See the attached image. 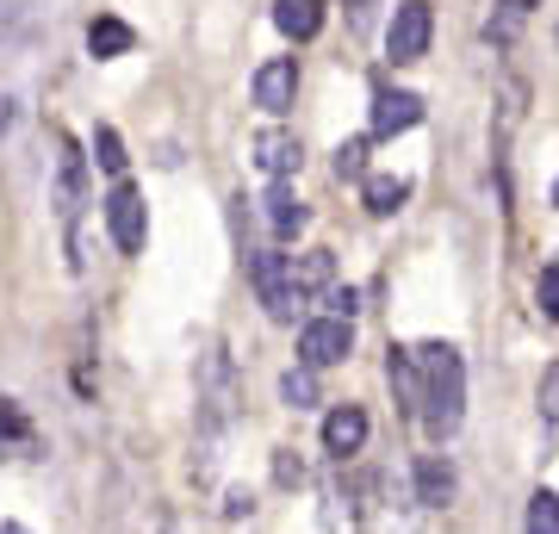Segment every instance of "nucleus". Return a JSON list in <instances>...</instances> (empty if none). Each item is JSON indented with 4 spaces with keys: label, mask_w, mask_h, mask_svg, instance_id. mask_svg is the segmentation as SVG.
Instances as JSON below:
<instances>
[{
    "label": "nucleus",
    "mask_w": 559,
    "mask_h": 534,
    "mask_svg": "<svg viewBox=\"0 0 559 534\" xmlns=\"http://www.w3.org/2000/svg\"><path fill=\"white\" fill-rule=\"evenodd\" d=\"M230 416H237V373H230V355L212 342L200 355V429H205V441L224 436Z\"/></svg>",
    "instance_id": "3"
},
{
    "label": "nucleus",
    "mask_w": 559,
    "mask_h": 534,
    "mask_svg": "<svg viewBox=\"0 0 559 534\" xmlns=\"http://www.w3.org/2000/svg\"><path fill=\"white\" fill-rule=\"evenodd\" d=\"M274 485L280 491H299L305 485V460L293 454V448H274Z\"/></svg>",
    "instance_id": "26"
},
{
    "label": "nucleus",
    "mask_w": 559,
    "mask_h": 534,
    "mask_svg": "<svg viewBox=\"0 0 559 534\" xmlns=\"http://www.w3.org/2000/svg\"><path fill=\"white\" fill-rule=\"evenodd\" d=\"M293 286H299V298L330 293V286H336V256H330V249H311V256H299V261H293Z\"/></svg>",
    "instance_id": "18"
},
{
    "label": "nucleus",
    "mask_w": 559,
    "mask_h": 534,
    "mask_svg": "<svg viewBox=\"0 0 559 534\" xmlns=\"http://www.w3.org/2000/svg\"><path fill=\"white\" fill-rule=\"evenodd\" d=\"M540 429H547V448H559V360L540 373Z\"/></svg>",
    "instance_id": "20"
},
{
    "label": "nucleus",
    "mask_w": 559,
    "mask_h": 534,
    "mask_svg": "<svg viewBox=\"0 0 559 534\" xmlns=\"http://www.w3.org/2000/svg\"><path fill=\"white\" fill-rule=\"evenodd\" d=\"M0 131H7V99H0Z\"/></svg>",
    "instance_id": "32"
},
{
    "label": "nucleus",
    "mask_w": 559,
    "mask_h": 534,
    "mask_svg": "<svg viewBox=\"0 0 559 534\" xmlns=\"http://www.w3.org/2000/svg\"><path fill=\"white\" fill-rule=\"evenodd\" d=\"M448 497H454V466H448L441 454H423L417 460V503L423 510H441Z\"/></svg>",
    "instance_id": "15"
},
{
    "label": "nucleus",
    "mask_w": 559,
    "mask_h": 534,
    "mask_svg": "<svg viewBox=\"0 0 559 534\" xmlns=\"http://www.w3.org/2000/svg\"><path fill=\"white\" fill-rule=\"evenodd\" d=\"M249 510H255V497H249V491H230V497H224V515H230V522H242Z\"/></svg>",
    "instance_id": "29"
},
{
    "label": "nucleus",
    "mask_w": 559,
    "mask_h": 534,
    "mask_svg": "<svg viewBox=\"0 0 559 534\" xmlns=\"http://www.w3.org/2000/svg\"><path fill=\"white\" fill-rule=\"evenodd\" d=\"M131 44H138V32H131V25H124V20H112V13H100V20L87 25V50H94V57H100V62L124 57Z\"/></svg>",
    "instance_id": "17"
},
{
    "label": "nucleus",
    "mask_w": 559,
    "mask_h": 534,
    "mask_svg": "<svg viewBox=\"0 0 559 534\" xmlns=\"http://www.w3.org/2000/svg\"><path fill=\"white\" fill-rule=\"evenodd\" d=\"M261 218H267V230H274V242H293L311 224V212H305V199L286 187V180H274L267 193H261Z\"/></svg>",
    "instance_id": "11"
},
{
    "label": "nucleus",
    "mask_w": 559,
    "mask_h": 534,
    "mask_svg": "<svg viewBox=\"0 0 559 534\" xmlns=\"http://www.w3.org/2000/svg\"><path fill=\"white\" fill-rule=\"evenodd\" d=\"M498 7H510V13H516V20H522V13H535L540 0H498Z\"/></svg>",
    "instance_id": "30"
},
{
    "label": "nucleus",
    "mask_w": 559,
    "mask_h": 534,
    "mask_svg": "<svg viewBox=\"0 0 559 534\" xmlns=\"http://www.w3.org/2000/svg\"><path fill=\"white\" fill-rule=\"evenodd\" d=\"M417 124H423V94H411V87H380L373 94L367 138H399V131H417Z\"/></svg>",
    "instance_id": "9"
},
{
    "label": "nucleus",
    "mask_w": 559,
    "mask_h": 534,
    "mask_svg": "<svg viewBox=\"0 0 559 534\" xmlns=\"http://www.w3.org/2000/svg\"><path fill=\"white\" fill-rule=\"evenodd\" d=\"M0 534H32V529H20V522H0Z\"/></svg>",
    "instance_id": "31"
},
{
    "label": "nucleus",
    "mask_w": 559,
    "mask_h": 534,
    "mask_svg": "<svg viewBox=\"0 0 559 534\" xmlns=\"http://www.w3.org/2000/svg\"><path fill=\"white\" fill-rule=\"evenodd\" d=\"M554 205H559V180H554Z\"/></svg>",
    "instance_id": "33"
},
{
    "label": "nucleus",
    "mask_w": 559,
    "mask_h": 534,
    "mask_svg": "<svg viewBox=\"0 0 559 534\" xmlns=\"http://www.w3.org/2000/svg\"><path fill=\"white\" fill-rule=\"evenodd\" d=\"M249 87H255L261 112H274V119L280 112H293V99H299V57H267Z\"/></svg>",
    "instance_id": "8"
},
{
    "label": "nucleus",
    "mask_w": 559,
    "mask_h": 534,
    "mask_svg": "<svg viewBox=\"0 0 559 534\" xmlns=\"http://www.w3.org/2000/svg\"><path fill=\"white\" fill-rule=\"evenodd\" d=\"M323 305H330V317H342V323H348V317H355V305H360V293H355V286H330V293H323Z\"/></svg>",
    "instance_id": "28"
},
{
    "label": "nucleus",
    "mask_w": 559,
    "mask_h": 534,
    "mask_svg": "<svg viewBox=\"0 0 559 534\" xmlns=\"http://www.w3.org/2000/svg\"><path fill=\"white\" fill-rule=\"evenodd\" d=\"M323 448H330V460H348L367 448V411L360 404H336V411L323 416Z\"/></svg>",
    "instance_id": "12"
},
{
    "label": "nucleus",
    "mask_w": 559,
    "mask_h": 534,
    "mask_svg": "<svg viewBox=\"0 0 559 534\" xmlns=\"http://www.w3.org/2000/svg\"><path fill=\"white\" fill-rule=\"evenodd\" d=\"M342 13H348V32H373V20H380V0H342Z\"/></svg>",
    "instance_id": "27"
},
{
    "label": "nucleus",
    "mask_w": 559,
    "mask_h": 534,
    "mask_svg": "<svg viewBox=\"0 0 559 534\" xmlns=\"http://www.w3.org/2000/svg\"><path fill=\"white\" fill-rule=\"evenodd\" d=\"M535 298H540V317H547V323H559V261H547V268H540Z\"/></svg>",
    "instance_id": "25"
},
{
    "label": "nucleus",
    "mask_w": 559,
    "mask_h": 534,
    "mask_svg": "<svg viewBox=\"0 0 559 534\" xmlns=\"http://www.w3.org/2000/svg\"><path fill=\"white\" fill-rule=\"evenodd\" d=\"M242 268H249V286H255L261 311L274 317V323H293V317H299V286H293V261L280 256V249H249V256H242Z\"/></svg>",
    "instance_id": "2"
},
{
    "label": "nucleus",
    "mask_w": 559,
    "mask_h": 534,
    "mask_svg": "<svg viewBox=\"0 0 559 534\" xmlns=\"http://www.w3.org/2000/svg\"><path fill=\"white\" fill-rule=\"evenodd\" d=\"M355 355V323H342V317H311L299 330V367L323 373V367H336V360Z\"/></svg>",
    "instance_id": "6"
},
{
    "label": "nucleus",
    "mask_w": 559,
    "mask_h": 534,
    "mask_svg": "<svg viewBox=\"0 0 559 534\" xmlns=\"http://www.w3.org/2000/svg\"><path fill=\"white\" fill-rule=\"evenodd\" d=\"M94 162H100L112 180H124V162H131V156H124V138L112 131V124H100V131H94Z\"/></svg>",
    "instance_id": "22"
},
{
    "label": "nucleus",
    "mask_w": 559,
    "mask_h": 534,
    "mask_svg": "<svg viewBox=\"0 0 559 534\" xmlns=\"http://www.w3.org/2000/svg\"><path fill=\"white\" fill-rule=\"evenodd\" d=\"M274 25H280V38H318V25H323V0H274Z\"/></svg>",
    "instance_id": "14"
},
{
    "label": "nucleus",
    "mask_w": 559,
    "mask_h": 534,
    "mask_svg": "<svg viewBox=\"0 0 559 534\" xmlns=\"http://www.w3.org/2000/svg\"><path fill=\"white\" fill-rule=\"evenodd\" d=\"M255 162H261V175H274V180H286V175H299V162H305V143L293 138V131H261L255 138Z\"/></svg>",
    "instance_id": "13"
},
{
    "label": "nucleus",
    "mask_w": 559,
    "mask_h": 534,
    "mask_svg": "<svg viewBox=\"0 0 559 534\" xmlns=\"http://www.w3.org/2000/svg\"><path fill=\"white\" fill-rule=\"evenodd\" d=\"M417 360H423V436L441 448L466 423V360H460L454 342H423Z\"/></svg>",
    "instance_id": "1"
},
{
    "label": "nucleus",
    "mask_w": 559,
    "mask_h": 534,
    "mask_svg": "<svg viewBox=\"0 0 559 534\" xmlns=\"http://www.w3.org/2000/svg\"><path fill=\"white\" fill-rule=\"evenodd\" d=\"M528 534H559V491H547V485L528 497Z\"/></svg>",
    "instance_id": "23"
},
{
    "label": "nucleus",
    "mask_w": 559,
    "mask_h": 534,
    "mask_svg": "<svg viewBox=\"0 0 559 534\" xmlns=\"http://www.w3.org/2000/svg\"><path fill=\"white\" fill-rule=\"evenodd\" d=\"M360 199H367V212H373V218H392L404 199H411V180H404V175H367V180H360Z\"/></svg>",
    "instance_id": "16"
},
{
    "label": "nucleus",
    "mask_w": 559,
    "mask_h": 534,
    "mask_svg": "<svg viewBox=\"0 0 559 534\" xmlns=\"http://www.w3.org/2000/svg\"><path fill=\"white\" fill-rule=\"evenodd\" d=\"M32 441V423H25V411L13 404V397H0V460L13 454V448H25Z\"/></svg>",
    "instance_id": "21"
},
{
    "label": "nucleus",
    "mask_w": 559,
    "mask_h": 534,
    "mask_svg": "<svg viewBox=\"0 0 559 534\" xmlns=\"http://www.w3.org/2000/svg\"><path fill=\"white\" fill-rule=\"evenodd\" d=\"M280 404H286V411H311V404H318V373H311V367H293V373L280 379Z\"/></svg>",
    "instance_id": "19"
},
{
    "label": "nucleus",
    "mask_w": 559,
    "mask_h": 534,
    "mask_svg": "<svg viewBox=\"0 0 559 534\" xmlns=\"http://www.w3.org/2000/svg\"><path fill=\"white\" fill-rule=\"evenodd\" d=\"M336 175L342 180H367V138H348L336 150Z\"/></svg>",
    "instance_id": "24"
},
{
    "label": "nucleus",
    "mask_w": 559,
    "mask_h": 534,
    "mask_svg": "<svg viewBox=\"0 0 559 534\" xmlns=\"http://www.w3.org/2000/svg\"><path fill=\"white\" fill-rule=\"evenodd\" d=\"M81 205H87V162H81V150L69 138H57V218L69 230V242H75Z\"/></svg>",
    "instance_id": "7"
},
{
    "label": "nucleus",
    "mask_w": 559,
    "mask_h": 534,
    "mask_svg": "<svg viewBox=\"0 0 559 534\" xmlns=\"http://www.w3.org/2000/svg\"><path fill=\"white\" fill-rule=\"evenodd\" d=\"M429 38H436V7L429 0H399L392 7V25H385V57L399 62H423L429 57Z\"/></svg>",
    "instance_id": "4"
},
{
    "label": "nucleus",
    "mask_w": 559,
    "mask_h": 534,
    "mask_svg": "<svg viewBox=\"0 0 559 534\" xmlns=\"http://www.w3.org/2000/svg\"><path fill=\"white\" fill-rule=\"evenodd\" d=\"M100 212H106V230H112V242H119V256H138L143 237H150V205H143L138 187H131V180H119V187L100 199Z\"/></svg>",
    "instance_id": "5"
},
{
    "label": "nucleus",
    "mask_w": 559,
    "mask_h": 534,
    "mask_svg": "<svg viewBox=\"0 0 559 534\" xmlns=\"http://www.w3.org/2000/svg\"><path fill=\"white\" fill-rule=\"evenodd\" d=\"M385 385L399 397V416H423V360L417 348H399L392 342V355H385Z\"/></svg>",
    "instance_id": "10"
}]
</instances>
